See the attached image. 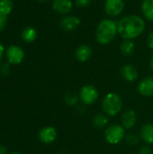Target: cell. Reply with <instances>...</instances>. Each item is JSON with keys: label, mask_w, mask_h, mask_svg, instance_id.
Segmentation results:
<instances>
[{"label": "cell", "mask_w": 153, "mask_h": 154, "mask_svg": "<svg viewBox=\"0 0 153 154\" xmlns=\"http://www.w3.org/2000/svg\"><path fill=\"white\" fill-rule=\"evenodd\" d=\"M145 27V21L136 14L123 17L117 24L118 33L125 40H133L139 37L144 32Z\"/></svg>", "instance_id": "1"}, {"label": "cell", "mask_w": 153, "mask_h": 154, "mask_svg": "<svg viewBox=\"0 0 153 154\" xmlns=\"http://www.w3.org/2000/svg\"><path fill=\"white\" fill-rule=\"evenodd\" d=\"M118 32L117 24L110 19L102 20L96 29V40L99 44L106 45L110 43Z\"/></svg>", "instance_id": "2"}, {"label": "cell", "mask_w": 153, "mask_h": 154, "mask_svg": "<svg viewBox=\"0 0 153 154\" xmlns=\"http://www.w3.org/2000/svg\"><path fill=\"white\" fill-rule=\"evenodd\" d=\"M123 107V100L121 97L114 92L108 93L103 99L102 108L103 111L109 116L118 115Z\"/></svg>", "instance_id": "3"}, {"label": "cell", "mask_w": 153, "mask_h": 154, "mask_svg": "<svg viewBox=\"0 0 153 154\" xmlns=\"http://www.w3.org/2000/svg\"><path fill=\"white\" fill-rule=\"evenodd\" d=\"M124 134L125 131L122 125H112L105 131V138L110 144H117L122 142Z\"/></svg>", "instance_id": "4"}, {"label": "cell", "mask_w": 153, "mask_h": 154, "mask_svg": "<svg viewBox=\"0 0 153 154\" xmlns=\"http://www.w3.org/2000/svg\"><path fill=\"white\" fill-rule=\"evenodd\" d=\"M5 57L9 64L18 65L24 59V51L21 47L17 45H12L6 49Z\"/></svg>", "instance_id": "5"}, {"label": "cell", "mask_w": 153, "mask_h": 154, "mask_svg": "<svg viewBox=\"0 0 153 154\" xmlns=\"http://www.w3.org/2000/svg\"><path fill=\"white\" fill-rule=\"evenodd\" d=\"M79 97L84 104L92 105L98 98V91L96 87L92 85H86L80 89Z\"/></svg>", "instance_id": "6"}, {"label": "cell", "mask_w": 153, "mask_h": 154, "mask_svg": "<svg viewBox=\"0 0 153 154\" xmlns=\"http://www.w3.org/2000/svg\"><path fill=\"white\" fill-rule=\"evenodd\" d=\"M124 8V0H106L105 3V12L111 17L120 15Z\"/></svg>", "instance_id": "7"}, {"label": "cell", "mask_w": 153, "mask_h": 154, "mask_svg": "<svg viewBox=\"0 0 153 154\" xmlns=\"http://www.w3.org/2000/svg\"><path fill=\"white\" fill-rule=\"evenodd\" d=\"M57 130L52 126H45L39 132V140L46 144L53 143L57 138Z\"/></svg>", "instance_id": "8"}, {"label": "cell", "mask_w": 153, "mask_h": 154, "mask_svg": "<svg viewBox=\"0 0 153 154\" xmlns=\"http://www.w3.org/2000/svg\"><path fill=\"white\" fill-rule=\"evenodd\" d=\"M81 21L78 17L74 15H68L60 21V27L65 32H73L78 28Z\"/></svg>", "instance_id": "9"}, {"label": "cell", "mask_w": 153, "mask_h": 154, "mask_svg": "<svg viewBox=\"0 0 153 154\" xmlns=\"http://www.w3.org/2000/svg\"><path fill=\"white\" fill-rule=\"evenodd\" d=\"M121 76L127 82H133L138 79V69L133 64H125L121 68Z\"/></svg>", "instance_id": "10"}, {"label": "cell", "mask_w": 153, "mask_h": 154, "mask_svg": "<svg viewBox=\"0 0 153 154\" xmlns=\"http://www.w3.org/2000/svg\"><path fill=\"white\" fill-rule=\"evenodd\" d=\"M139 93L145 97H150L153 96V77H147L143 79L138 86Z\"/></svg>", "instance_id": "11"}, {"label": "cell", "mask_w": 153, "mask_h": 154, "mask_svg": "<svg viewBox=\"0 0 153 154\" xmlns=\"http://www.w3.org/2000/svg\"><path fill=\"white\" fill-rule=\"evenodd\" d=\"M73 4L71 0H52V8L60 14H69L72 9Z\"/></svg>", "instance_id": "12"}, {"label": "cell", "mask_w": 153, "mask_h": 154, "mask_svg": "<svg viewBox=\"0 0 153 154\" xmlns=\"http://www.w3.org/2000/svg\"><path fill=\"white\" fill-rule=\"evenodd\" d=\"M137 122V116L133 110H126L122 116V125L124 129H132Z\"/></svg>", "instance_id": "13"}, {"label": "cell", "mask_w": 153, "mask_h": 154, "mask_svg": "<svg viewBox=\"0 0 153 154\" xmlns=\"http://www.w3.org/2000/svg\"><path fill=\"white\" fill-rule=\"evenodd\" d=\"M92 55V49L89 45L82 44L78 46L76 50L75 56L77 60L80 62H86L87 61Z\"/></svg>", "instance_id": "14"}, {"label": "cell", "mask_w": 153, "mask_h": 154, "mask_svg": "<svg viewBox=\"0 0 153 154\" xmlns=\"http://www.w3.org/2000/svg\"><path fill=\"white\" fill-rule=\"evenodd\" d=\"M141 138L148 144L153 143V125L145 124L141 128Z\"/></svg>", "instance_id": "15"}, {"label": "cell", "mask_w": 153, "mask_h": 154, "mask_svg": "<svg viewBox=\"0 0 153 154\" xmlns=\"http://www.w3.org/2000/svg\"><path fill=\"white\" fill-rule=\"evenodd\" d=\"M22 39L28 43L34 42L37 38V31L32 26H26L23 29L21 32Z\"/></svg>", "instance_id": "16"}, {"label": "cell", "mask_w": 153, "mask_h": 154, "mask_svg": "<svg viewBox=\"0 0 153 154\" xmlns=\"http://www.w3.org/2000/svg\"><path fill=\"white\" fill-rule=\"evenodd\" d=\"M121 53L125 57H130L133 54L135 50V45L132 40H124L120 45Z\"/></svg>", "instance_id": "17"}, {"label": "cell", "mask_w": 153, "mask_h": 154, "mask_svg": "<svg viewBox=\"0 0 153 154\" xmlns=\"http://www.w3.org/2000/svg\"><path fill=\"white\" fill-rule=\"evenodd\" d=\"M143 15L150 21L153 22V0H143L142 5Z\"/></svg>", "instance_id": "18"}, {"label": "cell", "mask_w": 153, "mask_h": 154, "mask_svg": "<svg viewBox=\"0 0 153 154\" xmlns=\"http://www.w3.org/2000/svg\"><path fill=\"white\" fill-rule=\"evenodd\" d=\"M93 125L96 128H104L109 122L107 116L103 114H96L93 117Z\"/></svg>", "instance_id": "19"}, {"label": "cell", "mask_w": 153, "mask_h": 154, "mask_svg": "<svg viewBox=\"0 0 153 154\" xmlns=\"http://www.w3.org/2000/svg\"><path fill=\"white\" fill-rule=\"evenodd\" d=\"M14 3L12 0H0V14L8 16L12 12Z\"/></svg>", "instance_id": "20"}, {"label": "cell", "mask_w": 153, "mask_h": 154, "mask_svg": "<svg viewBox=\"0 0 153 154\" xmlns=\"http://www.w3.org/2000/svg\"><path fill=\"white\" fill-rule=\"evenodd\" d=\"M64 100H65V102H66L69 106H75L76 104H78V97H77L75 94H73V93H67V94L65 95Z\"/></svg>", "instance_id": "21"}, {"label": "cell", "mask_w": 153, "mask_h": 154, "mask_svg": "<svg viewBox=\"0 0 153 154\" xmlns=\"http://www.w3.org/2000/svg\"><path fill=\"white\" fill-rule=\"evenodd\" d=\"M125 140H126L127 143H129L130 145H133V146L136 145V144L138 143V142H139L138 137H137L135 134H129L126 136Z\"/></svg>", "instance_id": "22"}, {"label": "cell", "mask_w": 153, "mask_h": 154, "mask_svg": "<svg viewBox=\"0 0 153 154\" xmlns=\"http://www.w3.org/2000/svg\"><path fill=\"white\" fill-rule=\"evenodd\" d=\"M91 3V0H75V4L78 7L80 8H86Z\"/></svg>", "instance_id": "23"}, {"label": "cell", "mask_w": 153, "mask_h": 154, "mask_svg": "<svg viewBox=\"0 0 153 154\" xmlns=\"http://www.w3.org/2000/svg\"><path fill=\"white\" fill-rule=\"evenodd\" d=\"M6 23H7V16L0 14V32L5 30L6 26Z\"/></svg>", "instance_id": "24"}, {"label": "cell", "mask_w": 153, "mask_h": 154, "mask_svg": "<svg viewBox=\"0 0 153 154\" xmlns=\"http://www.w3.org/2000/svg\"><path fill=\"white\" fill-rule=\"evenodd\" d=\"M151 152H152V150L149 145H143L139 150L140 154H151Z\"/></svg>", "instance_id": "25"}, {"label": "cell", "mask_w": 153, "mask_h": 154, "mask_svg": "<svg viewBox=\"0 0 153 154\" xmlns=\"http://www.w3.org/2000/svg\"><path fill=\"white\" fill-rule=\"evenodd\" d=\"M9 63H2L0 66V72L3 75H6L9 71Z\"/></svg>", "instance_id": "26"}, {"label": "cell", "mask_w": 153, "mask_h": 154, "mask_svg": "<svg viewBox=\"0 0 153 154\" xmlns=\"http://www.w3.org/2000/svg\"><path fill=\"white\" fill-rule=\"evenodd\" d=\"M147 43H148L149 48L153 51V32L149 34L148 39H147Z\"/></svg>", "instance_id": "27"}, {"label": "cell", "mask_w": 153, "mask_h": 154, "mask_svg": "<svg viewBox=\"0 0 153 154\" xmlns=\"http://www.w3.org/2000/svg\"><path fill=\"white\" fill-rule=\"evenodd\" d=\"M4 54H5V47H4V45L0 42V61H1V60L3 59V57H4Z\"/></svg>", "instance_id": "28"}, {"label": "cell", "mask_w": 153, "mask_h": 154, "mask_svg": "<svg viewBox=\"0 0 153 154\" xmlns=\"http://www.w3.org/2000/svg\"><path fill=\"white\" fill-rule=\"evenodd\" d=\"M6 153V148L4 145L0 144V154H5Z\"/></svg>", "instance_id": "29"}, {"label": "cell", "mask_w": 153, "mask_h": 154, "mask_svg": "<svg viewBox=\"0 0 153 154\" xmlns=\"http://www.w3.org/2000/svg\"><path fill=\"white\" fill-rule=\"evenodd\" d=\"M150 66H151V69L153 70V56L152 58L151 59V62H150Z\"/></svg>", "instance_id": "30"}, {"label": "cell", "mask_w": 153, "mask_h": 154, "mask_svg": "<svg viewBox=\"0 0 153 154\" xmlns=\"http://www.w3.org/2000/svg\"><path fill=\"white\" fill-rule=\"evenodd\" d=\"M37 1H39V2H41V3H44V2H47V1H49V0H37Z\"/></svg>", "instance_id": "31"}, {"label": "cell", "mask_w": 153, "mask_h": 154, "mask_svg": "<svg viewBox=\"0 0 153 154\" xmlns=\"http://www.w3.org/2000/svg\"><path fill=\"white\" fill-rule=\"evenodd\" d=\"M11 154H22V153H20V152H13V153H11Z\"/></svg>", "instance_id": "32"}]
</instances>
